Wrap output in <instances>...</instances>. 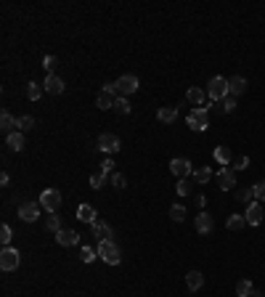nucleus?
<instances>
[{
	"label": "nucleus",
	"instance_id": "nucleus-25",
	"mask_svg": "<svg viewBox=\"0 0 265 297\" xmlns=\"http://www.w3.org/2000/svg\"><path fill=\"white\" fill-rule=\"evenodd\" d=\"M194 181H197L199 186L210 183V181H212V170H210V168H199V170H194Z\"/></svg>",
	"mask_w": 265,
	"mask_h": 297
},
{
	"label": "nucleus",
	"instance_id": "nucleus-30",
	"mask_svg": "<svg viewBox=\"0 0 265 297\" xmlns=\"http://www.w3.org/2000/svg\"><path fill=\"white\" fill-rule=\"evenodd\" d=\"M96 257H98V249H93V247H80V260H83V263H93Z\"/></svg>",
	"mask_w": 265,
	"mask_h": 297
},
{
	"label": "nucleus",
	"instance_id": "nucleus-36",
	"mask_svg": "<svg viewBox=\"0 0 265 297\" xmlns=\"http://www.w3.org/2000/svg\"><path fill=\"white\" fill-rule=\"evenodd\" d=\"M43 67L48 69V75H56V67H59V61H56V56H45L43 58Z\"/></svg>",
	"mask_w": 265,
	"mask_h": 297
},
{
	"label": "nucleus",
	"instance_id": "nucleus-43",
	"mask_svg": "<svg viewBox=\"0 0 265 297\" xmlns=\"http://www.w3.org/2000/svg\"><path fill=\"white\" fill-rule=\"evenodd\" d=\"M101 170L106 173V175H114V162H111V159H103V162H101Z\"/></svg>",
	"mask_w": 265,
	"mask_h": 297
},
{
	"label": "nucleus",
	"instance_id": "nucleus-22",
	"mask_svg": "<svg viewBox=\"0 0 265 297\" xmlns=\"http://www.w3.org/2000/svg\"><path fill=\"white\" fill-rule=\"evenodd\" d=\"M157 120L159 122H175L178 120V109L175 106H162V109H157Z\"/></svg>",
	"mask_w": 265,
	"mask_h": 297
},
{
	"label": "nucleus",
	"instance_id": "nucleus-26",
	"mask_svg": "<svg viewBox=\"0 0 265 297\" xmlns=\"http://www.w3.org/2000/svg\"><path fill=\"white\" fill-rule=\"evenodd\" d=\"M45 228L53 231V234H59V231H61V215H59V212H51L48 220H45Z\"/></svg>",
	"mask_w": 265,
	"mask_h": 297
},
{
	"label": "nucleus",
	"instance_id": "nucleus-12",
	"mask_svg": "<svg viewBox=\"0 0 265 297\" xmlns=\"http://www.w3.org/2000/svg\"><path fill=\"white\" fill-rule=\"evenodd\" d=\"M244 218H247V225H260V223H262L265 212H262V205H260V202H249L247 210H244Z\"/></svg>",
	"mask_w": 265,
	"mask_h": 297
},
{
	"label": "nucleus",
	"instance_id": "nucleus-37",
	"mask_svg": "<svg viewBox=\"0 0 265 297\" xmlns=\"http://www.w3.org/2000/svg\"><path fill=\"white\" fill-rule=\"evenodd\" d=\"M236 199H239V202H247V205H249V202L255 199V188H244V191H236Z\"/></svg>",
	"mask_w": 265,
	"mask_h": 297
},
{
	"label": "nucleus",
	"instance_id": "nucleus-1",
	"mask_svg": "<svg viewBox=\"0 0 265 297\" xmlns=\"http://www.w3.org/2000/svg\"><path fill=\"white\" fill-rule=\"evenodd\" d=\"M98 257L103 260V263H109V266H120L122 263V252H120V247L114 244V239H103L98 242Z\"/></svg>",
	"mask_w": 265,
	"mask_h": 297
},
{
	"label": "nucleus",
	"instance_id": "nucleus-27",
	"mask_svg": "<svg viewBox=\"0 0 265 297\" xmlns=\"http://www.w3.org/2000/svg\"><path fill=\"white\" fill-rule=\"evenodd\" d=\"M252 292H255V287H252V281H249V279L236 281V294H239V297H249Z\"/></svg>",
	"mask_w": 265,
	"mask_h": 297
},
{
	"label": "nucleus",
	"instance_id": "nucleus-34",
	"mask_svg": "<svg viewBox=\"0 0 265 297\" xmlns=\"http://www.w3.org/2000/svg\"><path fill=\"white\" fill-rule=\"evenodd\" d=\"M170 218L175 220V223L186 220V207H183V205H172V207H170Z\"/></svg>",
	"mask_w": 265,
	"mask_h": 297
},
{
	"label": "nucleus",
	"instance_id": "nucleus-39",
	"mask_svg": "<svg viewBox=\"0 0 265 297\" xmlns=\"http://www.w3.org/2000/svg\"><path fill=\"white\" fill-rule=\"evenodd\" d=\"M252 188H255V202H265V181L255 183Z\"/></svg>",
	"mask_w": 265,
	"mask_h": 297
},
{
	"label": "nucleus",
	"instance_id": "nucleus-10",
	"mask_svg": "<svg viewBox=\"0 0 265 297\" xmlns=\"http://www.w3.org/2000/svg\"><path fill=\"white\" fill-rule=\"evenodd\" d=\"M170 173H172V175H178L180 181H186L188 175H194V168H191V162H188V159L175 157V159L170 162Z\"/></svg>",
	"mask_w": 265,
	"mask_h": 297
},
{
	"label": "nucleus",
	"instance_id": "nucleus-23",
	"mask_svg": "<svg viewBox=\"0 0 265 297\" xmlns=\"http://www.w3.org/2000/svg\"><path fill=\"white\" fill-rule=\"evenodd\" d=\"M186 98H188V104H194V106H197V109H199V106L204 104V90H202V88H197V85H194V88H188Z\"/></svg>",
	"mask_w": 265,
	"mask_h": 297
},
{
	"label": "nucleus",
	"instance_id": "nucleus-44",
	"mask_svg": "<svg viewBox=\"0 0 265 297\" xmlns=\"http://www.w3.org/2000/svg\"><path fill=\"white\" fill-rule=\"evenodd\" d=\"M252 297H260V292H252Z\"/></svg>",
	"mask_w": 265,
	"mask_h": 297
},
{
	"label": "nucleus",
	"instance_id": "nucleus-19",
	"mask_svg": "<svg viewBox=\"0 0 265 297\" xmlns=\"http://www.w3.org/2000/svg\"><path fill=\"white\" fill-rule=\"evenodd\" d=\"M202 284H204V276H202L199 271H188V273H186V289H188V292H199Z\"/></svg>",
	"mask_w": 265,
	"mask_h": 297
},
{
	"label": "nucleus",
	"instance_id": "nucleus-32",
	"mask_svg": "<svg viewBox=\"0 0 265 297\" xmlns=\"http://www.w3.org/2000/svg\"><path fill=\"white\" fill-rule=\"evenodd\" d=\"M11 239H14V231H11V225H8V223H3V225H0V244L8 247V244H11Z\"/></svg>",
	"mask_w": 265,
	"mask_h": 297
},
{
	"label": "nucleus",
	"instance_id": "nucleus-14",
	"mask_svg": "<svg viewBox=\"0 0 265 297\" xmlns=\"http://www.w3.org/2000/svg\"><path fill=\"white\" fill-rule=\"evenodd\" d=\"M244 93H247V80L244 77H241V75L228 77V96L239 98V96H244Z\"/></svg>",
	"mask_w": 265,
	"mask_h": 297
},
{
	"label": "nucleus",
	"instance_id": "nucleus-11",
	"mask_svg": "<svg viewBox=\"0 0 265 297\" xmlns=\"http://www.w3.org/2000/svg\"><path fill=\"white\" fill-rule=\"evenodd\" d=\"M40 210H43L40 202H24V205L19 207V218L24 223H34V220H37V215H40Z\"/></svg>",
	"mask_w": 265,
	"mask_h": 297
},
{
	"label": "nucleus",
	"instance_id": "nucleus-35",
	"mask_svg": "<svg viewBox=\"0 0 265 297\" xmlns=\"http://www.w3.org/2000/svg\"><path fill=\"white\" fill-rule=\"evenodd\" d=\"M34 127V117L32 114H24V117H19V130L24 133V130H32Z\"/></svg>",
	"mask_w": 265,
	"mask_h": 297
},
{
	"label": "nucleus",
	"instance_id": "nucleus-13",
	"mask_svg": "<svg viewBox=\"0 0 265 297\" xmlns=\"http://www.w3.org/2000/svg\"><path fill=\"white\" fill-rule=\"evenodd\" d=\"M43 88H45L48 96H61L66 85H64V80L59 75H48V77H45V82H43Z\"/></svg>",
	"mask_w": 265,
	"mask_h": 297
},
{
	"label": "nucleus",
	"instance_id": "nucleus-33",
	"mask_svg": "<svg viewBox=\"0 0 265 297\" xmlns=\"http://www.w3.org/2000/svg\"><path fill=\"white\" fill-rule=\"evenodd\" d=\"M130 109H133V106H130V101L128 98H117V101H114V112H117V114H130Z\"/></svg>",
	"mask_w": 265,
	"mask_h": 297
},
{
	"label": "nucleus",
	"instance_id": "nucleus-15",
	"mask_svg": "<svg viewBox=\"0 0 265 297\" xmlns=\"http://www.w3.org/2000/svg\"><path fill=\"white\" fill-rule=\"evenodd\" d=\"M194 225H197V234H212V228H215V220H212V215L210 212H199L197 215V220H194Z\"/></svg>",
	"mask_w": 265,
	"mask_h": 297
},
{
	"label": "nucleus",
	"instance_id": "nucleus-7",
	"mask_svg": "<svg viewBox=\"0 0 265 297\" xmlns=\"http://www.w3.org/2000/svg\"><path fill=\"white\" fill-rule=\"evenodd\" d=\"M114 85H117V93L122 98H128V96H133V93L138 90V77L135 75H122Z\"/></svg>",
	"mask_w": 265,
	"mask_h": 297
},
{
	"label": "nucleus",
	"instance_id": "nucleus-42",
	"mask_svg": "<svg viewBox=\"0 0 265 297\" xmlns=\"http://www.w3.org/2000/svg\"><path fill=\"white\" fill-rule=\"evenodd\" d=\"M178 194H180V196H188V194H191L188 181H178Z\"/></svg>",
	"mask_w": 265,
	"mask_h": 297
},
{
	"label": "nucleus",
	"instance_id": "nucleus-6",
	"mask_svg": "<svg viewBox=\"0 0 265 297\" xmlns=\"http://www.w3.org/2000/svg\"><path fill=\"white\" fill-rule=\"evenodd\" d=\"M21 263V255L16 247H3V252H0V268L3 271H16Z\"/></svg>",
	"mask_w": 265,
	"mask_h": 297
},
{
	"label": "nucleus",
	"instance_id": "nucleus-16",
	"mask_svg": "<svg viewBox=\"0 0 265 297\" xmlns=\"http://www.w3.org/2000/svg\"><path fill=\"white\" fill-rule=\"evenodd\" d=\"M90 234H93L98 242L111 239V225H109V223H103V220H96V223H90Z\"/></svg>",
	"mask_w": 265,
	"mask_h": 297
},
{
	"label": "nucleus",
	"instance_id": "nucleus-8",
	"mask_svg": "<svg viewBox=\"0 0 265 297\" xmlns=\"http://www.w3.org/2000/svg\"><path fill=\"white\" fill-rule=\"evenodd\" d=\"M215 181H217V186H220V191H231V188L236 186V170H234V168H223V170H217Z\"/></svg>",
	"mask_w": 265,
	"mask_h": 297
},
{
	"label": "nucleus",
	"instance_id": "nucleus-9",
	"mask_svg": "<svg viewBox=\"0 0 265 297\" xmlns=\"http://www.w3.org/2000/svg\"><path fill=\"white\" fill-rule=\"evenodd\" d=\"M98 149L103 154H114V151H120L122 144H120V136H114V133H101L98 136Z\"/></svg>",
	"mask_w": 265,
	"mask_h": 297
},
{
	"label": "nucleus",
	"instance_id": "nucleus-21",
	"mask_svg": "<svg viewBox=\"0 0 265 297\" xmlns=\"http://www.w3.org/2000/svg\"><path fill=\"white\" fill-rule=\"evenodd\" d=\"M77 220H83V223H96L98 218H96L93 205H80V207H77Z\"/></svg>",
	"mask_w": 265,
	"mask_h": 297
},
{
	"label": "nucleus",
	"instance_id": "nucleus-41",
	"mask_svg": "<svg viewBox=\"0 0 265 297\" xmlns=\"http://www.w3.org/2000/svg\"><path fill=\"white\" fill-rule=\"evenodd\" d=\"M247 168H249V157H239L234 162V170H247Z\"/></svg>",
	"mask_w": 265,
	"mask_h": 297
},
{
	"label": "nucleus",
	"instance_id": "nucleus-31",
	"mask_svg": "<svg viewBox=\"0 0 265 297\" xmlns=\"http://www.w3.org/2000/svg\"><path fill=\"white\" fill-rule=\"evenodd\" d=\"M106 173H103V170H98V173H93V175H90V186H93L96 188V191H98V188H103V186H106Z\"/></svg>",
	"mask_w": 265,
	"mask_h": 297
},
{
	"label": "nucleus",
	"instance_id": "nucleus-2",
	"mask_svg": "<svg viewBox=\"0 0 265 297\" xmlns=\"http://www.w3.org/2000/svg\"><path fill=\"white\" fill-rule=\"evenodd\" d=\"M186 125L191 130H197V133H204L207 127H210V109H204V106H199V109L188 112L186 117Z\"/></svg>",
	"mask_w": 265,
	"mask_h": 297
},
{
	"label": "nucleus",
	"instance_id": "nucleus-17",
	"mask_svg": "<svg viewBox=\"0 0 265 297\" xmlns=\"http://www.w3.org/2000/svg\"><path fill=\"white\" fill-rule=\"evenodd\" d=\"M56 242H59L61 247H74L80 242V234L72 231V228H61L59 234H56Z\"/></svg>",
	"mask_w": 265,
	"mask_h": 297
},
{
	"label": "nucleus",
	"instance_id": "nucleus-3",
	"mask_svg": "<svg viewBox=\"0 0 265 297\" xmlns=\"http://www.w3.org/2000/svg\"><path fill=\"white\" fill-rule=\"evenodd\" d=\"M117 98H120L117 85H114V82H106V85L101 88L98 98H96V106H98V109H114V101H117Z\"/></svg>",
	"mask_w": 265,
	"mask_h": 297
},
{
	"label": "nucleus",
	"instance_id": "nucleus-38",
	"mask_svg": "<svg viewBox=\"0 0 265 297\" xmlns=\"http://www.w3.org/2000/svg\"><path fill=\"white\" fill-rule=\"evenodd\" d=\"M111 186L114 188H125V186H128V178H125L122 173H114L111 175Z\"/></svg>",
	"mask_w": 265,
	"mask_h": 297
},
{
	"label": "nucleus",
	"instance_id": "nucleus-40",
	"mask_svg": "<svg viewBox=\"0 0 265 297\" xmlns=\"http://www.w3.org/2000/svg\"><path fill=\"white\" fill-rule=\"evenodd\" d=\"M234 109H236V98H234V96H228V98L223 101V112H225V114H231Z\"/></svg>",
	"mask_w": 265,
	"mask_h": 297
},
{
	"label": "nucleus",
	"instance_id": "nucleus-18",
	"mask_svg": "<svg viewBox=\"0 0 265 297\" xmlns=\"http://www.w3.org/2000/svg\"><path fill=\"white\" fill-rule=\"evenodd\" d=\"M16 127H19V120H14L8 112H3L0 114V130H3V136L8 138L11 133H16Z\"/></svg>",
	"mask_w": 265,
	"mask_h": 297
},
{
	"label": "nucleus",
	"instance_id": "nucleus-5",
	"mask_svg": "<svg viewBox=\"0 0 265 297\" xmlns=\"http://www.w3.org/2000/svg\"><path fill=\"white\" fill-rule=\"evenodd\" d=\"M40 205H43V210H48V212H59V207H61V191H59V188H45V191L40 194Z\"/></svg>",
	"mask_w": 265,
	"mask_h": 297
},
{
	"label": "nucleus",
	"instance_id": "nucleus-28",
	"mask_svg": "<svg viewBox=\"0 0 265 297\" xmlns=\"http://www.w3.org/2000/svg\"><path fill=\"white\" fill-rule=\"evenodd\" d=\"M215 159L223 164V168H228V162H231V149L228 146H217L215 149Z\"/></svg>",
	"mask_w": 265,
	"mask_h": 297
},
{
	"label": "nucleus",
	"instance_id": "nucleus-4",
	"mask_svg": "<svg viewBox=\"0 0 265 297\" xmlns=\"http://www.w3.org/2000/svg\"><path fill=\"white\" fill-rule=\"evenodd\" d=\"M207 96L212 101H225L228 98V80L225 77H212L207 85Z\"/></svg>",
	"mask_w": 265,
	"mask_h": 297
},
{
	"label": "nucleus",
	"instance_id": "nucleus-20",
	"mask_svg": "<svg viewBox=\"0 0 265 297\" xmlns=\"http://www.w3.org/2000/svg\"><path fill=\"white\" fill-rule=\"evenodd\" d=\"M6 144H8V149H14V151H24L27 138H24V133H21V130H16V133H11V136L6 138Z\"/></svg>",
	"mask_w": 265,
	"mask_h": 297
},
{
	"label": "nucleus",
	"instance_id": "nucleus-29",
	"mask_svg": "<svg viewBox=\"0 0 265 297\" xmlns=\"http://www.w3.org/2000/svg\"><path fill=\"white\" fill-rule=\"evenodd\" d=\"M43 93H45V88L37 85V82H29V85H27V98H29V101H40Z\"/></svg>",
	"mask_w": 265,
	"mask_h": 297
},
{
	"label": "nucleus",
	"instance_id": "nucleus-24",
	"mask_svg": "<svg viewBox=\"0 0 265 297\" xmlns=\"http://www.w3.org/2000/svg\"><path fill=\"white\" fill-rule=\"evenodd\" d=\"M225 225H228L231 231H241V228L247 225V218H244V215H239V212H234V215H228Z\"/></svg>",
	"mask_w": 265,
	"mask_h": 297
}]
</instances>
